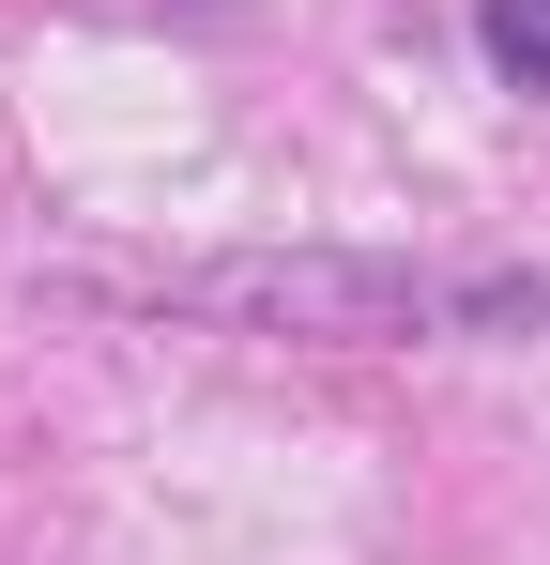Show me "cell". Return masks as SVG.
<instances>
[{"mask_svg":"<svg viewBox=\"0 0 550 565\" xmlns=\"http://www.w3.org/2000/svg\"><path fill=\"white\" fill-rule=\"evenodd\" d=\"M183 306L261 321V337H321V352H398V337H520L550 321V276H413V260H214L183 276Z\"/></svg>","mask_w":550,"mask_h":565,"instance_id":"cell-1","label":"cell"},{"mask_svg":"<svg viewBox=\"0 0 550 565\" xmlns=\"http://www.w3.org/2000/svg\"><path fill=\"white\" fill-rule=\"evenodd\" d=\"M474 46H489L520 93H550V0H489V15H474Z\"/></svg>","mask_w":550,"mask_h":565,"instance_id":"cell-2","label":"cell"}]
</instances>
